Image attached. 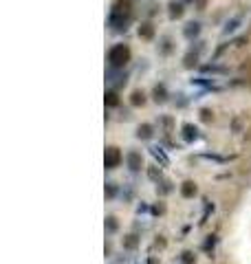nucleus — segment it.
I'll return each instance as SVG.
<instances>
[{
    "instance_id": "obj_37",
    "label": "nucleus",
    "mask_w": 251,
    "mask_h": 264,
    "mask_svg": "<svg viewBox=\"0 0 251 264\" xmlns=\"http://www.w3.org/2000/svg\"><path fill=\"white\" fill-rule=\"evenodd\" d=\"M165 245H168L165 238L163 236H157V240H154V247H157V249H165Z\"/></svg>"
},
{
    "instance_id": "obj_16",
    "label": "nucleus",
    "mask_w": 251,
    "mask_h": 264,
    "mask_svg": "<svg viewBox=\"0 0 251 264\" xmlns=\"http://www.w3.org/2000/svg\"><path fill=\"white\" fill-rule=\"evenodd\" d=\"M198 71H201V75H225L227 71V66H223V64H216V62H212V64H201L198 66Z\"/></svg>"
},
{
    "instance_id": "obj_29",
    "label": "nucleus",
    "mask_w": 251,
    "mask_h": 264,
    "mask_svg": "<svg viewBox=\"0 0 251 264\" xmlns=\"http://www.w3.org/2000/svg\"><path fill=\"white\" fill-rule=\"evenodd\" d=\"M216 245H218V238L212 233V236L205 238V242H203V247H201V249H203V251H205V253H207L210 258H212V255H214V249H216Z\"/></svg>"
},
{
    "instance_id": "obj_36",
    "label": "nucleus",
    "mask_w": 251,
    "mask_h": 264,
    "mask_svg": "<svg viewBox=\"0 0 251 264\" xmlns=\"http://www.w3.org/2000/svg\"><path fill=\"white\" fill-rule=\"evenodd\" d=\"M148 211H150V205H148V203L141 201V203L137 205V214H139V216H141V214H148Z\"/></svg>"
},
{
    "instance_id": "obj_14",
    "label": "nucleus",
    "mask_w": 251,
    "mask_h": 264,
    "mask_svg": "<svg viewBox=\"0 0 251 264\" xmlns=\"http://www.w3.org/2000/svg\"><path fill=\"white\" fill-rule=\"evenodd\" d=\"M139 245H141V236H139L137 231H130V233H126V236L121 238L123 251H137Z\"/></svg>"
},
{
    "instance_id": "obj_6",
    "label": "nucleus",
    "mask_w": 251,
    "mask_h": 264,
    "mask_svg": "<svg viewBox=\"0 0 251 264\" xmlns=\"http://www.w3.org/2000/svg\"><path fill=\"white\" fill-rule=\"evenodd\" d=\"M123 161H126V167H128L130 174H139L145 167L143 165V154L139 150H128L126 152V157H123Z\"/></svg>"
},
{
    "instance_id": "obj_2",
    "label": "nucleus",
    "mask_w": 251,
    "mask_h": 264,
    "mask_svg": "<svg viewBox=\"0 0 251 264\" xmlns=\"http://www.w3.org/2000/svg\"><path fill=\"white\" fill-rule=\"evenodd\" d=\"M135 20V11H117V9H110L108 18H106V27L110 33H123L128 31V27L132 25Z\"/></svg>"
},
{
    "instance_id": "obj_3",
    "label": "nucleus",
    "mask_w": 251,
    "mask_h": 264,
    "mask_svg": "<svg viewBox=\"0 0 251 264\" xmlns=\"http://www.w3.org/2000/svg\"><path fill=\"white\" fill-rule=\"evenodd\" d=\"M192 44H194V47H190L187 53L183 55V69H198V66H201V55L205 51V42L196 40Z\"/></svg>"
},
{
    "instance_id": "obj_8",
    "label": "nucleus",
    "mask_w": 251,
    "mask_h": 264,
    "mask_svg": "<svg viewBox=\"0 0 251 264\" xmlns=\"http://www.w3.org/2000/svg\"><path fill=\"white\" fill-rule=\"evenodd\" d=\"M150 97H152V101L154 104H159V106H163V104H168L170 101V91H168V86L163 84V82H159V84H154L152 86V91H150Z\"/></svg>"
},
{
    "instance_id": "obj_33",
    "label": "nucleus",
    "mask_w": 251,
    "mask_h": 264,
    "mask_svg": "<svg viewBox=\"0 0 251 264\" xmlns=\"http://www.w3.org/2000/svg\"><path fill=\"white\" fill-rule=\"evenodd\" d=\"M172 97H174V106H176V108H185V106L190 104L187 95H183V93H176V95H172Z\"/></svg>"
},
{
    "instance_id": "obj_23",
    "label": "nucleus",
    "mask_w": 251,
    "mask_h": 264,
    "mask_svg": "<svg viewBox=\"0 0 251 264\" xmlns=\"http://www.w3.org/2000/svg\"><path fill=\"white\" fill-rule=\"evenodd\" d=\"M104 229H106V236H115V233L119 231V220H117V216L108 214L104 218Z\"/></svg>"
},
{
    "instance_id": "obj_21",
    "label": "nucleus",
    "mask_w": 251,
    "mask_h": 264,
    "mask_svg": "<svg viewBox=\"0 0 251 264\" xmlns=\"http://www.w3.org/2000/svg\"><path fill=\"white\" fill-rule=\"evenodd\" d=\"M179 192H181V196L183 198H196L198 196V185L194 181H183L181 185H179Z\"/></svg>"
},
{
    "instance_id": "obj_22",
    "label": "nucleus",
    "mask_w": 251,
    "mask_h": 264,
    "mask_svg": "<svg viewBox=\"0 0 251 264\" xmlns=\"http://www.w3.org/2000/svg\"><path fill=\"white\" fill-rule=\"evenodd\" d=\"M150 154H152L154 161H157L161 167H168V165H170V159H168V154H165V150L161 148V145H152V148H150Z\"/></svg>"
},
{
    "instance_id": "obj_19",
    "label": "nucleus",
    "mask_w": 251,
    "mask_h": 264,
    "mask_svg": "<svg viewBox=\"0 0 251 264\" xmlns=\"http://www.w3.org/2000/svg\"><path fill=\"white\" fill-rule=\"evenodd\" d=\"M148 104V93L143 88H135V91L130 93V106L132 108H143Z\"/></svg>"
},
{
    "instance_id": "obj_9",
    "label": "nucleus",
    "mask_w": 251,
    "mask_h": 264,
    "mask_svg": "<svg viewBox=\"0 0 251 264\" xmlns=\"http://www.w3.org/2000/svg\"><path fill=\"white\" fill-rule=\"evenodd\" d=\"M137 35L141 40H145V42L154 40V35H157V27H154V22L152 20H141L139 22V27H137Z\"/></svg>"
},
{
    "instance_id": "obj_39",
    "label": "nucleus",
    "mask_w": 251,
    "mask_h": 264,
    "mask_svg": "<svg viewBox=\"0 0 251 264\" xmlns=\"http://www.w3.org/2000/svg\"><path fill=\"white\" fill-rule=\"evenodd\" d=\"M148 264H161L157 258H154V255H150V258H148Z\"/></svg>"
},
{
    "instance_id": "obj_10",
    "label": "nucleus",
    "mask_w": 251,
    "mask_h": 264,
    "mask_svg": "<svg viewBox=\"0 0 251 264\" xmlns=\"http://www.w3.org/2000/svg\"><path fill=\"white\" fill-rule=\"evenodd\" d=\"M185 7H187L185 0H170V3H168V16H170V20H181L183 16H185Z\"/></svg>"
},
{
    "instance_id": "obj_28",
    "label": "nucleus",
    "mask_w": 251,
    "mask_h": 264,
    "mask_svg": "<svg viewBox=\"0 0 251 264\" xmlns=\"http://www.w3.org/2000/svg\"><path fill=\"white\" fill-rule=\"evenodd\" d=\"M110 9H117V11H135V0H115Z\"/></svg>"
},
{
    "instance_id": "obj_31",
    "label": "nucleus",
    "mask_w": 251,
    "mask_h": 264,
    "mask_svg": "<svg viewBox=\"0 0 251 264\" xmlns=\"http://www.w3.org/2000/svg\"><path fill=\"white\" fill-rule=\"evenodd\" d=\"M198 119H201L203 123H212L214 121V110L212 108H201L198 110Z\"/></svg>"
},
{
    "instance_id": "obj_24",
    "label": "nucleus",
    "mask_w": 251,
    "mask_h": 264,
    "mask_svg": "<svg viewBox=\"0 0 251 264\" xmlns=\"http://www.w3.org/2000/svg\"><path fill=\"white\" fill-rule=\"evenodd\" d=\"M121 194V187L117 185L115 181H106V185H104V196H106V201H115L117 196Z\"/></svg>"
},
{
    "instance_id": "obj_26",
    "label": "nucleus",
    "mask_w": 251,
    "mask_h": 264,
    "mask_svg": "<svg viewBox=\"0 0 251 264\" xmlns=\"http://www.w3.org/2000/svg\"><path fill=\"white\" fill-rule=\"evenodd\" d=\"M196 260H198V255H196L194 249H183V251L179 253L181 264H196Z\"/></svg>"
},
{
    "instance_id": "obj_17",
    "label": "nucleus",
    "mask_w": 251,
    "mask_h": 264,
    "mask_svg": "<svg viewBox=\"0 0 251 264\" xmlns=\"http://www.w3.org/2000/svg\"><path fill=\"white\" fill-rule=\"evenodd\" d=\"M119 104H121L119 91H115V88H106V93H104V106L108 110H113V108H119Z\"/></svg>"
},
{
    "instance_id": "obj_20",
    "label": "nucleus",
    "mask_w": 251,
    "mask_h": 264,
    "mask_svg": "<svg viewBox=\"0 0 251 264\" xmlns=\"http://www.w3.org/2000/svg\"><path fill=\"white\" fill-rule=\"evenodd\" d=\"M154 185H157V187H154V192H157L159 198H165V196H170L174 192V183L170 179H161L159 183H154Z\"/></svg>"
},
{
    "instance_id": "obj_15",
    "label": "nucleus",
    "mask_w": 251,
    "mask_h": 264,
    "mask_svg": "<svg viewBox=\"0 0 251 264\" xmlns=\"http://www.w3.org/2000/svg\"><path fill=\"white\" fill-rule=\"evenodd\" d=\"M174 40L170 38V35H161L159 38V44H157V51H159V55L161 57H170L174 53Z\"/></svg>"
},
{
    "instance_id": "obj_18",
    "label": "nucleus",
    "mask_w": 251,
    "mask_h": 264,
    "mask_svg": "<svg viewBox=\"0 0 251 264\" xmlns=\"http://www.w3.org/2000/svg\"><path fill=\"white\" fill-rule=\"evenodd\" d=\"M154 126L152 123H139L137 130H135V137L139 139V141H150V139L154 137Z\"/></svg>"
},
{
    "instance_id": "obj_5",
    "label": "nucleus",
    "mask_w": 251,
    "mask_h": 264,
    "mask_svg": "<svg viewBox=\"0 0 251 264\" xmlns=\"http://www.w3.org/2000/svg\"><path fill=\"white\" fill-rule=\"evenodd\" d=\"M190 84L194 86V88H201L203 93H218V91H223V86L218 84V79L207 77V75H196V77H192Z\"/></svg>"
},
{
    "instance_id": "obj_12",
    "label": "nucleus",
    "mask_w": 251,
    "mask_h": 264,
    "mask_svg": "<svg viewBox=\"0 0 251 264\" xmlns=\"http://www.w3.org/2000/svg\"><path fill=\"white\" fill-rule=\"evenodd\" d=\"M242 22H245V16H232L229 20L225 22V27H223V31H220V35H223V38H229V35H234L242 27Z\"/></svg>"
},
{
    "instance_id": "obj_30",
    "label": "nucleus",
    "mask_w": 251,
    "mask_h": 264,
    "mask_svg": "<svg viewBox=\"0 0 251 264\" xmlns=\"http://www.w3.org/2000/svg\"><path fill=\"white\" fill-rule=\"evenodd\" d=\"M165 209H168V207H165L163 198H159V201L150 207V214H152V216H163V214H165Z\"/></svg>"
},
{
    "instance_id": "obj_25",
    "label": "nucleus",
    "mask_w": 251,
    "mask_h": 264,
    "mask_svg": "<svg viewBox=\"0 0 251 264\" xmlns=\"http://www.w3.org/2000/svg\"><path fill=\"white\" fill-rule=\"evenodd\" d=\"M198 159L203 161H214V163H229L234 157H223V154H216V152H201Z\"/></svg>"
},
{
    "instance_id": "obj_4",
    "label": "nucleus",
    "mask_w": 251,
    "mask_h": 264,
    "mask_svg": "<svg viewBox=\"0 0 251 264\" xmlns=\"http://www.w3.org/2000/svg\"><path fill=\"white\" fill-rule=\"evenodd\" d=\"M121 163H123V152H121V148H117V145H106V150H104V167H106V170L113 172Z\"/></svg>"
},
{
    "instance_id": "obj_13",
    "label": "nucleus",
    "mask_w": 251,
    "mask_h": 264,
    "mask_svg": "<svg viewBox=\"0 0 251 264\" xmlns=\"http://www.w3.org/2000/svg\"><path fill=\"white\" fill-rule=\"evenodd\" d=\"M181 137H183V141L185 143H194L196 139L201 137V132H198V128L194 126V123L185 121V123H181Z\"/></svg>"
},
{
    "instance_id": "obj_1",
    "label": "nucleus",
    "mask_w": 251,
    "mask_h": 264,
    "mask_svg": "<svg viewBox=\"0 0 251 264\" xmlns=\"http://www.w3.org/2000/svg\"><path fill=\"white\" fill-rule=\"evenodd\" d=\"M130 60H132V51H130L128 44H123V42L113 44V47L108 49V53H106L108 69H119V71H123L126 66L130 64Z\"/></svg>"
},
{
    "instance_id": "obj_7",
    "label": "nucleus",
    "mask_w": 251,
    "mask_h": 264,
    "mask_svg": "<svg viewBox=\"0 0 251 264\" xmlns=\"http://www.w3.org/2000/svg\"><path fill=\"white\" fill-rule=\"evenodd\" d=\"M106 82L110 84L108 88H115V91H119L121 86L128 84V75H126L123 71H119V69H108V71H106Z\"/></svg>"
},
{
    "instance_id": "obj_34",
    "label": "nucleus",
    "mask_w": 251,
    "mask_h": 264,
    "mask_svg": "<svg viewBox=\"0 0 251 264\" xmlns=\"http://www.w3.org/2000/svg\"><path fill=\"white\" fill-rule=\"evenodd\" d=\"M212 211H214V203L205 201V211H203L201 220H198V225H205V223H207V218H210V214H212Z\"/></svg>"
},
{
    "instance_id": "obj_11",
    "label": "nucleus",
    "mask_w": 251,
    "mask_h": 264,
    "mask_svg": "<svg viewBox=\"0 0 251 264\" xmlns=\"http://www.w3.org/2000/svg\"><path fill=\"white\" fill-rule=\"evenodd\" d=\"M203 31V25H201V20H190L185 27H183V38L190 40V42H196V38L201 35Z\"/></svg>"
},
{
    "instance_id": "obj_27",
    "label": "nucleus",
    "mask_w": 251,
    "mask_h": 264,
    "mask_svg": "<svg viewBox=\"0 0 251 264\" xmlns=\"http://www.w3.org/2000/svg\"><path fill=\"white\" fill-rule=\"evenodd\" d=\"M145 176L150 179L152 183H159L161 179H163V172H161V165H150V167H145Z\"/></svg>"
},
{
    "instance_id": "obj_38",
    "label": "nucleus",
    "mask_w": 251,
    "mask_h": 264,
    "mask_svg": "<svg viewBox=\"0 0 251 264\" xmlns=\"http://www.w3.org/2000/svg\"><path fill=\"white\" fill-rule=\"evenodd\" d=\"M104 253H106V258H113V242H106V247H104Z\"/></svg>"
},
{
    "instance_id": "obj_32",
    "label": "nucleus",
    "mask_w": 251,
    "mask_h": 264,
    "mask_svg": "<svg viewBox=\"0 0 251 264\" xmlns=\"http://www.w3.org/2000/svg\"><path fill=\"white\" fill-rule=\"evenodd\" d=\"M159 123L163 126V135H165V137L172 135V123H174V121H172V117H161Z\"/></svg>"
},
{
    "instance_id": "obj_35",
    "label": "nucleus",
    "mask_w": 251,
    "mask_h": 264,
    "mask_svg": "<svg viewBox=\"0 0 251 264\" xmlns=\"http://www.w3.org/2000/svg\"><path fill=\"white\" fill-rule=\"evenodd\" d=\"M132 194H135V189H132V187H123V189H121L123 203H130V201H132Z\"/></svg>"
}]
</instances>
